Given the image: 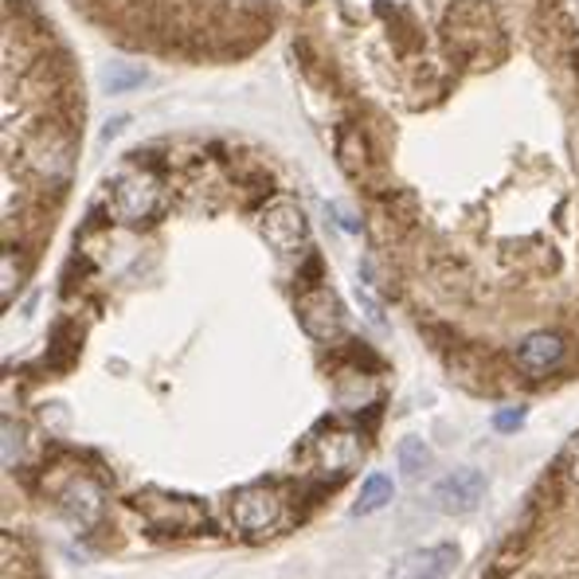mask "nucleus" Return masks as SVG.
I'll list each match as a JSON object with an SVG mask.
<instances>
[{"mask_svg":"<svg viewBox=\"0 0 579 579\" xmlns=\"http://www.w3.org/2000/svg\"><path fill=\"white\" fill-rule=\"evenodd\" d=\"M110 207L122 224H146L161 212V185L153 173H122L110 192Z\"/></svg>","mask_w":579,"mask_h":579,"instance_id":"nucleus-1","label":"nucleus"},{"mask_svg":"<svg viewBox=\"0 0 579 579\" xmlns=\"http://www.w3.org/2000/svg\"><path fill=\"white\" fill-rule=\"evenodd\" d=\"M259 227H263L266 243L275 247L278 255H298L305 243H310V224H305V212L294 204V200H270V204L263 207V219H259Z\"/></svg>","mask_w":579,"mask_h":579,"instance_id":"nucleus-2","label":"nucleus"},{"mask_svg":"<svg viewBox=\"0 0 579 579\" xmlns=\"http://www.w3.org/2000/svg\"><path fill=\"white\" fill-rule=\"evenodd\" d=\"M458 544L454 540H439V544H427V549H412L403 552L392 564L388 579H451L458 568Z\"/></svg>","mask_w":579,"mask_h":579,"instance_id":"nucleus-3","label":"nucleus"},{"mask_svg":"<svg viewBox=\"0 0 579 579\" xmlns=\"http://www.w3.org/2000/svg\"><path fill=\"white\" fill-rule=\"evenodd\" d=\"M282 517V501H278L275 490L266 486H247V490L236 493L231 501V525L247 537H259V532H270Z\"/></svg>","mask_w":579,"mask_h":579,"instance_id":"nucleus-4","label":"nucleus"},{"mask_svg":"<svg viewBox=\"0 0 579 579\" xmlns=\"http://www.w3.org/2000/svg\"><path fill=\"white\" fill-rule=\"evenodd\" d=\"M481 498H486V478L474 466H458L431 486V501L442 513H470L478 509Z\"/></svg>","mask_w":579,"mask_h":579,"instance_id":"nucleus-5","label":"nucleus"},{"mask_svg":"<svg viewBox=\"0 0 579 579\" xmlns=\"http://www.w3.org/2000/svg\"><path fill=\"white\" fill-rule=\"evenodd\" d=\"M60 509L67 513L83 532L95 529L102 517V490L90 478H71L60 493Z\"/></svg>","mask_w":579,"mask_h":579,"instance_id":"nucleus-6","label":"nucleus"},{"mask_svg":"<svg viewBox=\"0 0 579 579\" xmlns=\"http://www.w3.org/2000/svg\"><path fill=\"white\" fill-rule=\"evenodd\" d=\"M302 325L317 337V341H333V337H341L344 314H341V302L333 298V290H314V294L302 298Z\"/></svg>","mask_w":579,"mask_h":579,"instance_id":"nucleus-7","label":"nucleus"},{"mask_svg":"<svg viewBox=\"0 0 579 579\" xmlns=\"http://www.w3.org/2000/svg\"><path fill=\"white\" fill-rule=\"evenodd\" d=\"M564 361V341L556 333H529L517 344V368L529 376H549Z\"/></svg>","mask_w":579,"mask_h":579,"instance_id":"nucleus-8","label":"nucleus"},{"mask_svg":"<svg viewBox=\"0 0 579 579\" xmlns=\"http://www.w3.org/2000/svg\"><path fill=\"white\" fill-rule=\"evenodd\" d=\"M28 165L40 173L43 180H67L71 173V146L63 138H40L28 149Z\"/></svg>","mask_w":579,"mask_h":579,"instance_id":"nucleus-9","label":"nucleus"},{"mask_svg":"<svg viewBox=\"0 0 579 579\" xmlns=\"http://www.w3.org/2000/svg\"><path fill=\"white\" fill-rule=\"evenodd\" d=\"M395 462H400V474L407 481H423V478H431L435 474V454L419 435L400 439V446H395Z\"/></svg>","mask_w":579,"mask_h":579,"instance_id":"nucleus-10","label":"nucleus"},{"mask_svg":"<svg viewBox=\"0 0 579 579\" xmlns=\"http://www.w3.org/2000/svg\"><path fill=\"white\" fill-rule=\"evenodd\" d=\"M392 498H395L392 478H388V474H368L364 486H361V493H356V501H353V513L356 517H368V513L383 509Z\"/></svg>","mask_w":579,"mask_h":579,"instance_id":"nucleus-11","label":"nucleus"},{"mask_svg":"<svg viewBox=\"0 0 579 579\" xmlns=\"http://www.w3.org/2000/svg\"><path fill=\"white\" fill-rule=\"evenodd\" d=\"M322 451H325V454H322L325 466L341 470V466H349V462L356 458V439H353V435H329Z\"/></svg>","mask_w":579,"mask_h":579,"instance_id":"nucleus-12","label":"nucleus"},{"mask_svg":"<svg viewBox=\"0 0 579 579\" xmlns=\"http://www.w3.org/2000/svg\"><path fill=\"white\" fill-rule=\"evenodd\" d=\"M525 423V407H505V412L493 415V431L498 435H513Z\"/></svg>","mask_w":579,"mask_h":579,"instance_id":"nucleus-13","label":"nucleus"},{"mask_svg":"<svg viewBox=\"0 0 579 579\" xmlns=\"http://www.w3.org/2000/svg\"><path fill=\"white\" fill-rule=\"evenodd\" d=\"M356 298H361V305H364V314H368V322L373 325H383V310H380V302H376V294H373V286L368 282H356Z\"/></svg>","mask_w":579,"mask_h":579,"instance_id":"nucleus-14","label":"nucleus"},{"mask_svg":"<svg viewBox=\"0 0 579 579\" xmlns=\"http://www.w3.org/2000/svg\"><path fill=\"white\" fill-rule=\"evenodd\" d=\"M571 478H576V486H579V451H576V458H571Z\"/></svg>","mask_w":579,"mask_h":579,"instance_id":"nucleus-15","label":"nucleus"}]
</instances>
